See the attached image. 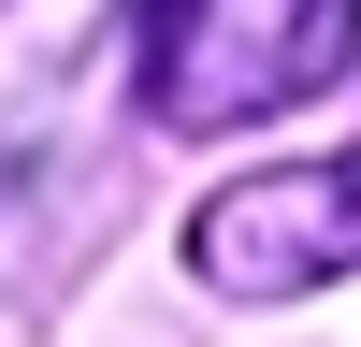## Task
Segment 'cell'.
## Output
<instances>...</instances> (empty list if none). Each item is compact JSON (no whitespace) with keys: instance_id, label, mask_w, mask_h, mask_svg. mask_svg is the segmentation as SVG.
<instances>
[{"instance_id":"cell-1","label":"cell","mask_w":361,"mask_h":347,"mask_svg":"<svg viewBox=\"0 0 361 347\" xmlns=\"http://www.w3.org/2000/svg\"><path fill=\"white\" fill-rule=\"evenodd\" d=\"M361 0H130V87L159 130H260L333 102Z\"/></svg>"},{"instance_id":"cell-2","label":"cell","mask_w":361,"mask_h":347,"mask_svg":"<svg viewBox=\"0 0 361 347\" xmlns=\"http://www.w3.org/2000/svg\"><path fill=\"white\" fill-rule=\"evenodd\" d=\"M188 275L217 289V304H304V289L361 275V145L347 159L231 174V188L188 217Z\"/></svg>"}]
</instances>
